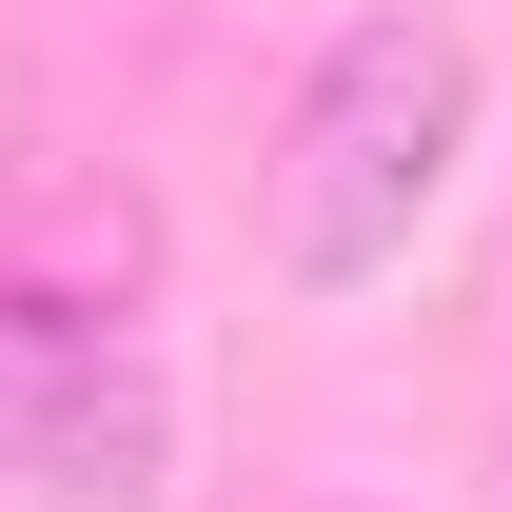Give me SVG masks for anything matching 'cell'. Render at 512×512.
<instances>
[{"mask_svg":"<svg viewBox=\"0 0 512 512\" xmlns=\"http://www.w3.org/2000/svg\"><path fill=\"white\" fill-rule=\"evenodd\" d=\"M453 158H473V40L453 20H355L276 119V276L296 296L394 276L414 217L453 197Z\"/></svg>","mask_w":512,"mask_h":512,"instance_id":"cell-1","label":"cell"},{"mask_svg":"<svg viewBox=\"0 0 512 512\" xmlns=\"http://www.w3.org/2000/svg\"><path fill=\"white\" fill-rule=\"evenodd\" d=\"M0 493L40 512H158V375L99 296L0 276Z\"/></svg>","mask_w":512,"mask_h":512,"instance_id":"cell-2","label":"cell"}]
</instances>
